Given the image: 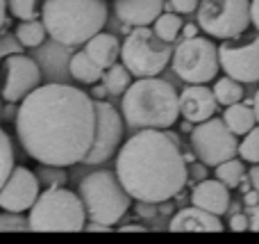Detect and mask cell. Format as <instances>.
Here are the masks:
<instances>
[{"mask_svg":"<svg viewBox=\"0 0 259 244\" xmlns=\"http://www.w3.org/2000/svg\"><path fill=\"white\" fill-rule=\"evenodd\" d=\"M14 126L23 151L32 160L73 167L84 160L94 144V98L71 85H39L18 103Z\"/></svg>","mask_w":259,"mask_h":244,"instance_id":"obj_1","label":"cell"},{"mask_svg":"<svg viewBox=\"0 0 259 244\" xmlns=\"http://www.w3.org/2000/svg\"><path fill=\"white\" fill-rule=\"evenodd\" d=\"M116 178L134 201L166 203L184 190L189 164L175 135L141 128L116 151Z\"/></svg>","mask_w":259,"mask_h":244,"instance_id":"obj_2","label":"cell"},{"mask_svg":"<svg viewBox=\"0 0 259 244\" xmlns=\"http://www.w3.org/2000/svg\"><path fill=\"white\" fill-rule=\"evenodd\" d=\"M121 117L132 130L141 128H173L180 119L178 91L170 82L157 76L137 78L123 91Z\"/></svg>","mask_w":259,"mask_h":244,"instance_id":"obj_3","label":"cell"},{"mask_svg":"<svg viewBox=\"0 0 259 244\" xmlns=\"http://www.w3.org/2000/svg\"><path fill=\"white\" fill-rule=\"evenodd\" d=\"M46 34L62 46H82L107 23L105 0H44L39 7Z\"/></svg>","mask_w":259,"mask_h":244,"instance_id":"obj_4","label":"cell"},{"mask_svg":"<svg viewBox=\"0 0 259 244\" xmlns=\"http://www.w3.org/2000/svg\"><path fill=\"white\" fill-rule=\"evenodd\" d=\"M27 213V228L36 233H77L84 231L87 224V213L77 192L64 185L39 192Z\"/></svg>","mask_w":259,"mask_h":244,"instance_id":"obj_5","label":"cell"},{"mask_svg":"<svg viewBox=\"0 0 259 244\" xmlns=\"http://www.w3.org/2000/svg\"><path fill=\"white\" fill-rule=\"evenodd\" d=\"M77 196L84 205L87 222H100L107 226H116L132 205V196L118 183L116 173L107 169H100L82 178Z\"/></svg>","mask_w":259,"mask_h":244,"instance_id":"obj_6","label":"cell"},{"mask_svg":"<svg viewBox=\"0 0 259 244\" xmlns=\"http://www.w3.org/2000/svg\"><path fill=\"white\" fill-rule=\"evenodd\" d=\"M173 44L161 41L150 25L134 27L121 44V64L132 73V78L159 76L170 62Z\"/></svg>","mask_w":259,"mask_h":244,"instance_id":"obj_7","label":"cell"},{"mask_svg":"<svg viewBox=\"0 0 259 244\" xmlns=\"http://www.w3.org/2000/svg\"><path fill=\"white\" fill-rule=\"evenodd\" d=\"M170 62H173L175 76L187 85H207L216 80L221 71L219 48L211 39L200 34L180 41L178 48H173Z\"/></svg>","mask_w":259,"mask_h":244,"instance_id":"obj_8","label":"cell"},{"mask_svg":"<svg viewBox=\"0 0 259 244\" xmlns=\"http://www.w3.org/2000/svg\"><path fill=\"white\" fill-rule=\"evenodd\" d=\"M198 27L214 39H234L250 25V0H198Z\"/></svg>","mask_w":259,"mask_h":244,"instance_id":"obj_9","label":"cell"},{"mask_svg":"<svg viewBox=\"0 0 259 244\" xmlns=\"http://www.w3.org/2000/svg\"><path fill=\"white\" fill-rule=\"evenodd\" d=\"M237 135L223 123V119L209 117L191 128V149L202 164L216 167L223 160L237 155Z\"/></svg>","mask_w":259,"mask_h":244,"instance_id":"obj_10","label":"cell"},{"mask_svg":"<svg viewBox=\"0 0 259 244\" xmlns=\"http://www.w3.org/2000/svg\"><path fill=\"white\" fill-rule=\"evenodd\" d=\"M96 110V130H94V144L89 153L84 155V164H103L112 155H116L118 146L123 140V117L116 112L112 103L105 98H94Z\"/></svg>","mask_w":259,"mask_h":244,"instance_id":"obj_11","label":"cell"},{"mask_svg":"<svg viewBox=\"0 0 259 244\" xmlns=\"http://www.w3.org/2000/svg\"><path fill=\"white\" fill-rule=\"evenodd\" d=\"M41 85V68L25 53H14L0 62V98L5 103H21L32 89Z\"/></svg>","mask_w":259,"mask_h":244,"instance_id":"obj_12","label":"cell"},{"mask_svg":"<svg viewBox=\"0 0 259 244\" xmlns=\"http://www.w3.org/2000/svg\"><path fill=\"white\" fill-rule=\"evenodd\" d=\"M219 48V64L225 76L239 80L241 85L259 82V34L250 41L225 39Z\"/></svg>","mask_w":259,"mask_h":244,"instance_id":"obj_13","label":"cell"},{"mask_svg":"<svg viewBox=\"0 0 259 244\" xmlns=\"http://www.w3.org/2000/svg\"><path fill=\"white\" fill-rule=\"evenodd\" d=\"M41 192V185L36 181L34 171L27 167H16L9 171L7 181L0 187V208L12 210V213H27L32 203L36 201Z\"/></svg>","mask_w":259,"mask_h":244,"instance_id":"obj_14","label":"cell"},{"mask_svg":"<svg viewBox=\"0 0 259 244\" xmlns=\"http://www.w3.org/2000/svg\"><path fill=\"white\" fill-rule=\"evenodd\" d=\"M178 108L180 117L191 123H200L219 112V103L207 85H187L178 94Z\"/></svg>","mask_w":259,"mask_h":244,"instance_id":"obj_15","label":"cell"},{"mask_svg":"<svg viewBox=\"0 0 259 244\" xmlns=\"http://www.w3.org/2000/svg\"><path fill=\"white\" fill-rule=\"evenodd\" d=\"M191 205H198V208L207 210V213L223 217L228 213V208L232 205L230 190L219 178H202L191 192Z\"/></svg>","mask_w":259,"mask_h":244,"instance_id":"obj_16","label":"cell"},{"mask_svg":"<svg viewBox=\"0 0 259 244\" xmlns=\"http://www.w3.org/2000/svg\"><path fill=\"white\" fill-rule=\"evenodd\" d=\"M223 222L219 215H211L207 210L198 208V205H189L182 208L170 217L168 231L175 233H189V231H202V233H221L223 231Z\"/></svg>","mask_w":259,"mask_h":244,"instance_id":"obj_17","label":"cell"},{"mask_svg":"<svg viewBox=\"0 0 259 244\" xmlns=\"http://www.w3.org/2000/svg\"><path fill=\"white\" fill-rule=\"evenodd\" d=\"M114 12L118 21L130 27L152 25V21L164 12V0H116Z\"/></svg>","mask_w":259,"mask_h":244,"instance_id":"obj_18","label":"cell"},{"mask_svg":"<svg viewBox=\"0 0 259 244\" xmlns=\"http://www.w3.org/2000/svg\"><path fill=\"white\" fill-rule=\"evenodd\" d=\"M84 53L89 55L91 62H96L100 68H107L112 66L114 62H118V53H121V44H118V39L114 34H109V32H96L91 39H87L84 44Z\"/></svg>","mask_w":259,"mask_h":244,"instance_id":"obj_19","label":"cell"},{"mask_svg":"<svg viewBox=\"0 0 259 244\" xmlns=\"http://www.w3.org/2000/svg\"><path fill=\"white\" fill-rule=\"evenodd\" d=\"M223 123L234 132L237 137H243L248 130L257 126V119H255V112H252V105L250 103H232L225 108L223 112Z\"/></svg>","mask_w":259,"mask_h":244,"instance_id":"obj_20","label":"cell"},{"mask_svg":"<svg viewBox=\"0 0 259 244\" xmlns=\"http://www.w3.org/2000/svg\"><path fill=\"white\" fill-rule=\"evenodd\" d=\"M68 71H71V76L75 78L77 82H82V85H96V82H100V78H103V68L96 62H91L84 50H80V53H75L71 57Z\"/></svg>","mask_w":259,"mask_h":244,"instance_id":"obj_21","label":"cell"},{"mask_svg":"<svg viewBox=\"0 0 259 244\" xmlns=\"http://www.w3.org/2000/svg\"><path fill=\"white\" fill-rule=\"evenodd\" d=\"M14 37L18 39V44L23 48H39L48 34H46V27L41 23V18H27V21H21L16 25Z\"/></svg>","mask_w":259,"mask_h":244,"instance_id":"obj_22","label":"cell"},{"mask_svg":"<svg viewBox=\"0 0 259 244\" xmlns=\"http://www.w3.org/2000/svg\"><path fill=\"white\" fill-rule=\"evenodd\" d=\"M211 94H214L216 103L223 105V108H228V105L243 100V85L239 80H234V78L225 76V78H219V80L214 82Z\"/></svg>","mask_w":259,"mask_h":244,"instance_id":"obj_23","label":"cell"},{"mask_svg":"<svg viewBox=\"0 0 259 244\" xmlns=\"http://www.w3.org/2000/svg\"><path fill=\"white\" fill-rule=\"evenodd\" d=\"M100 80H103L107 94L118 96V94H123V91L130 87V82H132V73H130L123 64L114 62L112 66H107L103 71V78H100Z\"/></svg>","mask_w":259,"mask_h":244,"instance_id":"obj_24","label":"cell"},{"mask_svg":"<svg viewBox=\"0 0 259 244\" xmlns=\"http://www.w3.org/2000/svg\"><path fill=\"white\" fill-rule=\"evenodd\" d=\"M180 30H182V18L175 12H161L159 16L152 21V32H155L161 41H168V44H173V41L178 39Z\"/></svg>","mask_w":259,"mask_h":244,"instance_id":"obj_25","label":"cell"},{"mask_svg":"<svg viewBox=\"0 0 259 244\" xmlns=\"http://www.w3.org/2000/svg\"><path fill=\"white\" fill-rule=\"evenodd\" d=\"M243 176H246V167H243V160H237V155L216 164V178H219L228 190L239 187V183L243 181Z\"/></svg>","mask_w":259,"mask_h":244,"instance_id":"obj_26","label":"cell"},{"mask_svg":"<svg viewBox=\"0 0 259 244\" xmlns=\"http://www.w3.org/2000/svg\"><path fill=\"white\" fill-rule=\"evenodd\" d=\"M237 155L243 162H250V164L259 162V126H255L252 130H248L243 135V140L237 146Z\"/></svg>","mask_w":259,"mask_h":244,"instance_id":"obj_27","label":"cell"},{"mask_svg":"<svg viewBox=\"0 0 259 244\" xmlns=\"http://www.w3.org/2000/svg\"><path fill=\"white\" fill-rule=\"evenodd\" d=\"M14 144L12 140H9V135L0 128V187H3V183L7 181L9 171L14 169Z\"/></svg>","mask_w":259,"mask_h":244,"instance_id":"obj_28","label":"cell"},{"mask_svg":"<svg viewBox=\"0 0 259 244\" xmlns=\"http://www.w3.org/2000/svg\"><path fill=\"white\" fill-rule=\"evenodd\" d=\"M7 9L14 18L18 21H27V18H39L41 0H5Z\"/></svg>","mask_w":259,"mask_h":244,"instance_id":"obj_29","label":"cell"},{"mask_svg":"<svg viewBox=\"0 0 259 244\" xmlns=\"http://www.w3.org/2000/svg\"><path fill=\"white\" fill-rule=\"evenodd\" d=\"M34 176H36V181H39V185H46V187H57V185L66 183V171H64V167H55V164H41L34 171Z\"/></svg>","mask_w":259,"mask_h":244,"instance_id":"obj_30","label":"cell"},{"mask_svg":"<svg viewBox=\"0 0 259 244\" xmlns=\"http://www.w3.org/2000/svg\"><path fill=\"white\" fill-rule=\"evenodd\" d=\"M5 231H12V233L30 231V228H27V217L23 213L3 210V213H0V233H5Z\"/></svg>","mask_w":259,"mask_h":244,"instance_id":"obj_31","label":"cell"},{"mask_svg":"<svg viewBox=\"0 0 259 244\" xmlns=\"http://www.w3.org/2000/svg\"><path fill=\"white\" fill-rule=\"evenodd\" d=\"M23 46L18 44V39L9 32H0V62H3L7 55H14V53H23Z\"/></svg>","mask_w":259,"mask_h":244,"instance_id":"obj_32","label":"cell"},{"mask_svg":"<svg viewBox=\"0 0 259 244\" xmlns=\"http://www.w3.org/2000/svg\"><path fill=\"white\" fill-rule=\"evenodd\" d=\"M198 0H170V12L175 14H191L196 12Z\"/></svg>","mask_w":259,"mask_h":244,"instance_id":"obj_33","label":"cell"},{"mask_svg":"<svg viewBox=\"0 0 259 244\" xmlns=\"http://www.w3.org/2000/svg\"><path fill=\"white\" fill-rule=\"evenodd\" d=\"M228 226L232 228V231H248V215H241V213L232 215L230 222H228Z\"/></svg>","mask_w":259,"mask_h":244,"instance_id":"obj_34","label":"cell"},{"mask_svg":"<svg viewBox=\"0 0 259 244\" xmlns=\"http://www.w3.org/2000/svg\"><path fill=\"white\" fill-rule=\"evenodd\" d=\"M248 228L259 231V201L255 205H248Z\"/></svg>","mask_w":259,"mask_h":244,"instance_id":"obj_35","label":"cell"},{"mask_svg":"<svg viewBox=\"0 0 259 244\" xmlns=\"http://www.w3.org/2000/svg\"><path fill=\"white\" fill-rule=\"evenodd\" d=\"M84 231H96V233H109V231H114V226H107V224H100V222H89V224H84Z\"/></svg>","mask_w":259,"mask_h":244,"instance_id":"obj_36","label":"cell"},{"mask_svg":"<svg viewBox=\"0 0 259 244\" xmlns=\"http://www.w3.org/2000/svg\"><path fill=\"white\" fill-rule=\"evenodd\" d=\"M248 178H250V190H255L259 194V162L255 164V167L250 169V173H248Z\"/></svg>","mask_w":259,"mask_h":244,"instance_id":"obj_37","label":"cell"},{"mask_svg":"<svg viewBox=\"0 0 259 244\" xmlns=\"http://www.w3.org/2000/svg\"><path fill=\"white\" fill-rule=\"evenodd\" d=\"M250 23L259 32V0H250Z\"/></svg>","mask_w":259,"mask_h":244,"instance_id":"obj_38","label":"cell"},{"mask_svg":"<svg viewBox=\"0 0 259 244\" xmlns=\"http://www.w3.org/2000/svg\"><path fill=\"white\" fill-rule=\"evenodd\" d=\"M198 30H200V27H198V23H196V25H191V23H187V25H184V23H182L180 34H182V39H189V37H196Z\"/></svg>","mask_w":259,"mask_h":244,"instance_id":"obj_39","label":"cell"},{"mask_svg":"<svg viewBox=\"0 0 259 244\" xmlns=\"http://www.w3.org/2000/svg\"><path fill=\"white\" fill-rule=\"evenodd\" d=\"M118 231H121V233H134V231H137V233H146L148 228L143 226V224H127V226H118Z\"/></svg>","mask_w":259,"mask_h":244,"instance_id":"obj_40","label":"cell"},{"mask_svg":"<svg viewBox=\"0 0 259 244\" xmlns=\"http://www.w3.org/2000/svg\"><path fill=\"white\" fill-rule=\"evenodd\" d=\"M94 87V89H91V98H105V96H107V89H105V85H98V82H96V85H91Z\"/></svg>","mask_w":259,"mask_h":244,"instance_id":"obj_41","label":"cell"},{"mask_svg":"<svg viewBox=\"0 0 259 244\" xmlns=\"http://www.w3.org/2000/svg\"><path fill=\"white\" fill-rule=\"evenodd\" d=\"M16 117V103H7L3 108V119H14Z\"/></svg>","mask_w":259,"mask_h":244,"instance_id":"obj_42","label":"cell"},{"mask_svg":"<svg viewBox=\"0 0 259 244\" xmlns=\"http://www.w3.org/2000/svg\"><path fill=\"white\" fill-rule=\"evenodd\" d=\"M243 201H246V205H255L257 203V201H259V194H257V192L255 190H248V192H243Z\"/></svg>","mask_w":259,"mask_h":244,"instance_id":"obj_43","label":"cell"},{"mask_svg":"<svg viewBox=\"0 0 259 244\" xmlns=\"http://www.w3.org/2000/svg\"><path fill=\"white\" fill-rule=\"evenodd\" d=\"M5 23H7V3L0 0V30L5 27Z\"/></svg>","mask_w":259,"mask_h":244,"instance_id":"obj_44","label":"cell"},{"mask_svg":"<svg viewBox=\"0 0 259 244\" xmlns=\"http://www.w3.org/2000/svg\"><path fill=\"white\" fill-rule=\"evenodd\" d=\"M189 171H191V176H196V178L205 176V167H202V164H191V169H189Z\"/></svg>","mask_w":259,"mask_h":244,"instance_id":"obj_45","label":"cell"},{"mask_svg":"<svg viewBox=\"0 0 259 244\" xmlns=\"http://www.w3.org/2000/svg\"><path fill=\"white\" fill-rule=\"evenodd\" d=\"M252 112H255V119H257V126H259V89H257L255 98H252Z\"/></svg>","mask_w":259,"mask_h":244,"instance_id":"obj_46","label":"cell"},{"mask_svg":"<svg viewBox=\"0 0 259 244\" xmlns=\"http://www.w3.org/2000/svg\"><path fill=\"white\" fill-rule=\"evenodd\" d=\"M191 128H193V123L184 119V123H182V130H184V132H191Z\"/></svg>","mask_w":259,"mask_h":244,"instance_id":"obj_47","label":"cell"},{"mask_svg":"<svg viewBox=\"0 0 259 244\" xmlns=\"http://www.w3.org/2000/svg\"><path fill=\"white\" fill-rule=\"evenodd\" d=\"M0 114H3V105H0Z\"/></svg>","mask_w":259,"mask_h":244,"instance_id":"obj_48","label":"cell"}]
</instances>
